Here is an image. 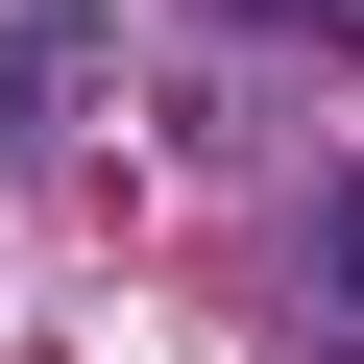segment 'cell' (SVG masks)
<instances>
[{"label": "cell", "instance_id": "cell-1", "mask_svg": "<svg viewBox=\"0 0 364 364\" xmlns=\"http://www.w3.org/2000/svg\"><path fill=\"white\" fill-rule=\"evenodd\" d=\"M316 267H340V291H364V195H316Z\"/></svg>", "mask_w": 364, "mask_h": 364}, {"label": "cell", "instance_id": "cell-2", "mask_svg": "<svg viewBox=\"0 0 364 364\" xmlns=\"http://www.w3.org/2000/svg\"><path fill=\"white\" fill-rule=\"evenodd\" d=\"M243 25H316V0H243Z\"/></svg>", "mask_w": 364, "mask_h": 364}]
</instances>
